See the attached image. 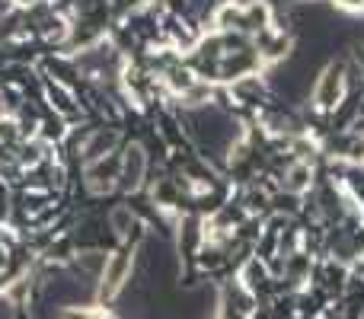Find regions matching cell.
Segmentation results:
<instances>
[{"instance_id": "2", "label": "cell", "mask_w": 364, "mask_h": 319, "mask_svg": "<svg viewBox=\"0 0 364 319\" xmlns=\"http://www.w3.org/2000/svg\"><path fill=\"white\" fill-rule=\"evenodd\" d=\"M144 175H147V153H144V147H141V144L125 147V153H122V169H119L122 185L134 192V188L144 182Z\"/></svg>"}, {"instance_id": "1", "label": "cell", "mask_w": 364, "mask_h": 319, "mask_svg": "<svg viewBox=\"0 0 364 319\" xmlns=\"http://www.w3.org/2000/svg\"><path fill=\"white\" fill-rule=\"evenodd\" d=\"M346 90H348L346 67L342 64H326L314 83V106L320 112H336L342 106V99H346Z\"/></svg>"}, {"instance_id": "4", "label": "cell", "mask_w": 364, "mask_h": 319, "mask_svg": "<svg viewBox=\"0 0 364 319\" xmlns=\"http://www.w3.org/2000/svg\"><path fill=\"white\" fill-rule=\"evenodd\" d=\"M13 4H19V6H32V4H38V0H13Z\"/></svg>"}, {"instance_id": "3", "label": "cell", "mask_w": 364, "mask_h": 319, "mask_svg": "<svg viewBox=\"0 0 364 319\" xmlns=\"http://www.w3.org/2000/svg\"><path fill=\"white\" fill-rule=\"evenodd\" d=\"M134 227H138V217H134V211L128 205H119L109 211V230H112L119 239H132Z\"/></svg>"}]
</instances>
